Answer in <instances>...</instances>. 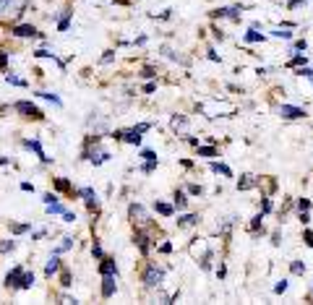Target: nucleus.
Segmentation results:
<instances>
[{
  "mask_svg": "<svg viewBox=\"0 0 313 305\" xmlns=\"http://www.w3.org/2000/svg\"><path fill=\"white\" fill-rule=\"evenodd\" d=\"M34 285V274H24V282H21V289H29V287H32Z\"/></svg>",
  "mask_w": 313,
  "mask_h": 305,
  "instance_id": "58836bf2",
  "label": "nucleus"
},
{
  "mask_svg": "<svg viewBox=\"0 0 313 305\" xmlns=\"http://www.w3.org/2000/svg\"><path fill=\"white\" fill-rule=\"evenodd\" d=\"M217 277H219V279H225V277H227V266H225V264H219V269H217Z\"/></svg>",
  "mask_w": 313,
  "mask_h": 305,
  "instance_id": "49530a36",
  "label": "nucleus"
},
{
  "mask_svg": "<svg viewBox=\"0 0 313 305\" xmlns=\"http://www.w3.org/2000/svg\"><path fill=\"white\" fill-rule=\"evenodd\" d=\"M3 3H8V0H0V5H3Z\"/></svg>",
  "mask_w": 313,
  "mask_h": 305,
  "instance_id": "6e6d98bb",
  "label": "nucleus"
},
{
  "mask_svg": "<svg viewBox=\"0 0 313 305\" xmlns=\"http://www.w3.org/2000/svg\"><path fill=\"white\" fill-rule=\"evenodd\" d=\"M133 243H136V245H139V250H141L144 256L149 253V238H146V235H144V232H136V235H133Z\"/></svg>",
  "mask_w": 313,
  "mask_h": 305,
  "instance_id": "2eb2a0df",
  "label": "nucleus"
},
{
  "mask_svg": "<svg viewBox=\"0 0 313 305\" xmlns=\"http://www.w3.org/2000/svg\"><path fill=\"white\" fill-rule=\"evenodd\" d=\"M290 68H300V65H308V55L305 52H292V58L287 60Z\"/></svg>",
  "mask_w": 313,
  "mask_h": 305,
  "instance_id": "ddd939ff",
  "label": "nucleus"
},
{
  "mask_svg": "<svg viewBox=\"0 0 313 305\" xmlns=\"http://www.w3.org/2000/svg\"><path fill=\"white\" fill-rule=\"evenodd\" d=\"M186 206H188V196L183 193V190H175V209H178V211H183Z\"/></svg>",
  "mask_w": 313,
  "mask_h": 305,
  "instance_id": "412c9836",
  "label": "nucleus"
},
{
  "mask_svg": "<svg viewBox=\"0 0 313 305\" xmlns=\"http://www.w3.org/2000/svg\"><path fill=\"white\" fill-rule=\"evenodd\" d=\"M154 209H157L162 217H172V214H175V206H170V203H165V201H157Z\"/></svg>",
  "mask_w": 313,
  "mask_h": 305,
  "instance_id": "aec40b11",
  "label": "nucleus"
},
{
  "mask_svg": "<svg viewBox=\"0 0 313 305\" xmlns=\"http://www.w3.org/2000/svg\"><path fill=\"white\" fill-rule=\"evenodd\" d=\"M79 193L86 198V206H89V209H97V196H94V190H91V188H81Z\"/></svg>",
  "mask_w": 313,
  "mask_h": 305,
  "instance_id": "f3484780",
  "label": "nucleus"
},
{
  "mask_svg": "<svg viewBox=\"0 0 313 305\" xmlns=\"http://www.w3.org/2000/svg\"><path fill=\"white\" fill-rule=\"evenodd\" d=\"M297 219H300L303 227H308L311 224V211H297Z\"/></svg>",
  "mask_w": 313,
  "mask_h": 305,
  "instance_id": "4c0bfd02",
  "label": "nucleus"
},
{
  "mask_svg": "<svg viewBox=\"0 0 313 305\" xmlns=\"http://www.w3.org/2000/svg\"><path fill=\"white\" fill-rule=\"evenodd\" d=\"M146 131H149V123H141L136 128H128V131H118L115 139L125 141V143H136V146H139V143H141V133H146Z\"/></svg>",
  "mask_w": 313,
  "mask_h": 305,
  "instance_id": "f257e3e1",
  "label": "nucleus"
},
{
  "mask_svg": "<svg viewBox=\"0 0 313 305\" xmlns=\"http://www.w3.org/2000/svg\"><path fill=\"white\" fill-rule=\"evenodd\" d=\"M47 211H50V214H65L63 203H58V201H52V203H47Z\"/></svg>",
  "mask_w": 313,
  "mask_h": 305,
  "instance_id": "c756f323",
  "label": "nucleus"
},
{
  "mask_svg": "<svg viewBox=\"0 0 313 305\" xmlns=\"http://www.w3.org/2000/svg\"><path fill=\"white\" fill-rule=\"evenodd\" d=\"M71 245H73V240H71V238H63V243H60V245L55 248V253H65V250L71 248Z\"/></svg>",
  "mask_w": 313,
  "mask_h": 305,
  "instance_id": "c9c22d12",
  "label": "nucleus"
},
{
  "mask_svg": "<svg viewBox=\"0 0 313 305\" xmlns=\"http://www.w3.org/2000/svg\"><path fill=\"white\" fill-rule=\"evenodd\" d=\"M29 230V224H11V232L13 235H21V232H26Z\"/></svg>",
  "mask_w": 313,
  "mask_h": 305,
  "instance_id": "a19ab883",
  "label": "nucleus"
},
{
  "mask_svg": "<svg viewBox=\"0 0 313 305\" xmlns=\"http://www.w3.org/2000/svg\"><path fill=\"white\" fill-rule=\"evenodd\" d=\"M63 287H71V274H68V271L63 274Z\"/></svg>",
  "mask_w": 313,
  "mask_h": 305,
  "instance_id": "3c124183",
  "label": "nucleus"
},
{
  "mask_svg": "<svg viewBox=\"0 0 313 305\" xmlns=\"http://www.w3.org/2000/svg\"><path fill=\"white\" fill-rule=\"evenodd\" d=\"M91 253H94V258H102V245L94 240V245H91Z\"/></svg>",
  "mask_w": 313,
  "mask_h": 305,
  "instance_id": "c03bdc74",
  "label": "nucleus"
},
{
  "mask_svg": "<svg viewBox=\"0 0 313 305\" xmlns=\"http://www.w3.org/2000/svg\"><path fill=\"white\" fill-rule=\"evenodd\" d=\"M40 97H42V99H50L52 104H63V102H60V97H58V94H50V91H40Z\"/></svg>",
  "mask_w": 313,
  "mask_h": 305,
  "instance_id": "e433bc0d",
  "label": "nucleus"
},
{
  "mask_svg": "<svg viewBox=\"0 0 313 305\" xmlns=\"http://www.w3.org/2000/svg\"><path fill=\"white\" fill-rule=\"evenodd\" d=\"M58 271H60V258L52 256L47 261V266H44V277H52V274H58Z\"/></svg>",
  "mask_w": 313,
  "mask_h": 305,
  "instance_id": "dca6fc26",
  "label": "nucleus"
},
{
  "mask_svg": "<svg viewBox=\"0 0 313 305\" xmlns=\"http://www.w3.org/2000/svg\"><path fill=\"white\" fill-rule=\"evenodd\" d=\"M5 63H8V55L3 52V55H0V68H5Z\"/></svg>",
  "mask_w": 313,
  "mask_h": 305,
  "instance_id": "864d4df0",
  "label": "nucleus"
},
{
  "mask_svg": "<svg viewBox=\"0 0 313 305\" xmlns=\"http://www.w3.org/2000/svg\"><path fill=\"white\" fill-rule=\"evenodd\" d=\"M141 159H144V162H146V159H157V154H154L151 149H144V151H141Z\"/></svg>",
  "mask_w": 313,
  "mask_h": 305,
  "instance_id": "37998d69",
  "label": "nucleus"
},
{
  "mask_svg": "<svg viewBox=\"0 0 313 305\" xmlns=\"http://www.w3.org/2000/svg\"><path fill=\"white\" fill-rule=\"evenodd\" d=\"M13 34L16 37H37V29L32 24H21V26H13Z\"/></svg>",
  "mask_w": 313,
  "mask_h": 305,
  "instance_id": "4468645a",
  "label": "nucleus"
},
{
  "mask_svg": "<svg viewBox=\"0 0 313 305\" xmlns=\"http://www.w3.org/2000/svg\"><path fill=\"white\" fill-rule=\"evenodd\" d=\"M24 269L21 266H16L13 271H8V277H5V287H16V289H21V282H24Z\"/></svg>",
  "mask_w": 313,
  "mask_h": 305,
  "instance_id": "423d86ee",
  "label": "nucleus"
},
{
  "mask_svg": "<svg viewBox=\"0 0 313 305\" xmlns=\"http://www.w3.org/2000/svg\"><path fill=\"white\" fill-rule=\"evenodd\" d=\"M193 224H198V214H186L178 219V227H193Z\"/></svg>",
  "mask_w": 313,
  "mask_h": 305,
  "instance_id": "5701e85b",
  "label": "nucleus"
},
{
  "mask_svg": "<svg viewBox=\"0 0 313 305\" xmlns=\"http://www.w3.org/2000/svg\"><path fill=\"white\" fill-rule=\"evenodd\" d=\"M311 295H313V289H311Z\"/></svg>",
  "mask_w": 313,
  "mask_h": 305,
  "instance_id": "4d7b16f0",
  "label": "nucleus"
},
{
  "mask_svg": "<svg viewBox=\"0 0 313 305\" xmlns=\"http://www.w3.org/2000/svg\"><path fill=\"white\" fill-rule=\"evenodd\" d=\"M305 50H308V42L305 40H295L292 42V52H305Z\"/></svg>",
  "mask_w": 313,
  "mask_h": 305,
  "instance_id": "f704fd0d",
  "label": "nucleus"
},
{
  "mask_svg": "<svg viewBox=\"0 0 313 305\" xmlns=\"http://www.w3.org/2000/svg\"><path fill=\"white\" fill-rule=\"evenodd\" d=\"M24 146H26V149H32L34 154H37V157L42 159V162H47V159H50V157H47V154H44V151H42V146H40V141H26Z\"/></svg>",
  "mask_w": 313,
  "mask_h": 305,
  "instance_id": "6ab92c4d",
  "label": "nucleus"
},
{
  "mask_svg": "<svg viewBox=\"0 0 313 305\" xmlns=\"http://www.w3.org/2000/svg\"><path fill=\"white\" fill-rule=\"evenodd\" d=\"M99 274H102V277H107V274H118L115 258H102V264H99Z\"/></svg>",
  "mask_w": 313,
  "mask_h": 305,
  "instance_id": "f8f14e48",
  "label": "nucleus"
},
{
  "mask_svg": "<svg viewBox=\"0 0 313 305\" xmlns=\"http://www.w3.org/2000/svg\"><path fill=\"white\" fill-rule=\"evenodd\" d=\"M115 295V274L102 277V297H112Z\"/></svg>",
  "mask_w": 313,
  "mask_h": 305,
  "instance_id": "0eeeda50",
  "label": "nucleus"
},
{
  "mask_svg": "<svg viewBox=\"0 0 313 305\" xmlns=\"http://www.w3.org/2000/svg\"><path fill=\"white\" fill-rule=\"evenodd\" d=\"M305 5V0H287V8H300Z\"/></svg>",
  "mask_w": 313,
  "mask_h": 305,
  "instance_id": "a18cd8bd",
  "label": "nucleus"
},
{
  "mask_svg": "<svg viewBox=\"0 0 313 305\" xmlns=\"http://www.w3.org/2000/svg\"><path fill=\"white\" fill-rule=\"evenodd\" d=\"M159 250H162V253H170V250H172V243H162V245H159Z\"/></svg>",
  "mask_w": 313,
  "mask_h": 305,
  "instance_id": "de8ad7c7",
  "label": "nucleus"
},
{
  "mask_svg": "<svg viewBox=\"0 0 313 305\" xmlns=\"http://www.w3.org/2000/svg\"><path fill=\"white\" fill-rule=\"evenodd\" d=\"M5 162H8V157H0V167H3Z\"/></svg>",
  "mask_w": 313,
  "mask_h": 305,
  "instance_id": "5fc2aeb1",
  "label": "nucleus"
},
{
  "mask_svg": "<svg viewBox=\"0 0 313 305\" xmlns=\"http://www.w3.org/2000/svg\"><path fill=\"white\" fill-rule=\"evenodd\" d=\"M131 217H133V222H139V224H146L149 219H146V211H144V206H139V203H131Z\"/></svg>",
  "mask_w": 313,
  "mask_h": 305,
  "instance_id": "9d476101",
  "label": "nucleus"
},
{
  "mask_svg": "<svg viewBox=\"0 0 313 305\" xmlns=\"http://www.w3.org/2000/svg\"><path fill=\"white\" fill-rule=\"evenodd\" d=\"M144 285L146 287H159L162 285V279H165V271L162 269H157V266H146V271H144Z\"/></svg>",
  "mask_w": 313,
  "mask_h": 305,
  "instance_id": "7ed1b4c3",
  "label": "nucleus"
},
{
  "mask_svg": "<svg viewBox=\"0 0 313 305\" xmlns=\"http://www.w3.org/2000/svg\"><path fill=\"white\" fill-rule=\"evenodd\" d=\"M5 81H8V83H13V86H26V81H24V79H19V76H13V73H8V76H5Z\"/></svg>",
  "mask_w": 313,
  "mask_h": 305,
  "instance_id": "72a5a7b5",
  "label": "nucleus"
},
{
  "mask_svg": "<svg viewBox=\"0 0 313 305\" xmlns=\"http://www.w3.org/2000/svg\"><path fill=\"white\" fill-rule=\"evenodd\" d=\"M209 60H214V63H219V60H222V58H219L214 50H209Z\"/></svg>",
  "mask_w": 313,
  "mask_h": 305,
  "instance_id": "603ef678",
  "label": "nucleus"
},
{
  "mask_svg": "<svg viewBox=\"0 0 313 305\" xmlns=\"http://www.w3.org/2000/svg\"><path fill=\"white\" fill-rule=\"evenodd\" d=\"M188 193H190V196H201V193H204V188L193 183V185H188Z\"/></svg>",
  "mask_w": 313,
  "mask_h": 305,
  "instance_id": "79ce46f5",
  "label": "nucleus"
},
{
  "mask_svg": "<svg viewBox=\"0 0 313 305\" xmlns=\"http://www.w3.org/2000/svg\"><path fill=\"white\" fill-rule=\"evenodd\" d=\"M264 217H266V214H256L253 219H250V232H258V230H264Z\"/></svg>",
  "mask_w": 313,
  "mask_h": 305,
  "instance_id": "b1692460",
  "label": "nucleus"
},
{
  "mask_svg": "<svg viewBox=\"0 0 313 305\" xmlns=\"http://www.w3.org/2000/svg\"><path fill=\"white\" fill-rule=\"evenodd\" d=\"M63 219H65V222H76V214H73V211H65Z\"/></svg>",
  "mask_w": 313,
  "mask_h": 305,
  "instance_id": "09e8293b",
  "label": "nucleus"
},
{
  "mask_svg": "<svg viewBox=\"0 0 313 305\" xmlns=\"http://www.w3.org/2000/svg\"><path fill=\"white\" fill-rule=\"evenodd\" d=\"M240 13H243L240 5H232V8H214L209 16L211 19H232V21H240Z\"/></svg>",
  "mask_w": 313,
  "mask_h": 305,
  "instance_id": "39448f33",
  "label": "nucleus"
},
{
  "mask_svg": "<svg viewBox=\"0 0 313 305\" xmlns=\"http://www.w3.org/2000/svg\"><path fill=\"white\" fill-rule=\"evenodd\" d=\"M271 209H274L271 198H269V196H264V198H261V214H271Z\"/></svg>",
  "mask_w": 313,
  "mask_h": 305,
  "instance_id": "cd10ccee",
  "label": "nucleus"
},
{
  "mask_svg": "<svg viewBox=\"0 0 313 305\" xmlns=\"http://www.w3.org/2000/svg\"><path fill=\"white\" fill-rule=\"evenodd\" d=\"M305 269H308V266H305V261H300V258H297V261H290V274H295V277H303Z\"/></svg>",
  "mask_w": 313,
  "mask_h": 305,
  "instance_id": "a211bd4d",
  "label": "nucleus"
},
{
  "mask_svg": "<svg viewBox=\"0 0 313 305\" xmlns=\"http://www.w3.org/2000/svg\"><path fill=\"white\" fill-rule=\"evenodd\" d=\"M186 125H188V120L183 118V115H175L172 118V128H175V131H186Z\"/></svg>",
  "mask_w": 313,
  "mask_h": 305,
  "instance_id": "bb28decb",
  "label": "nucleus"
},
{
  "mask_svg": "<svg viewBox=\"0 0 313 305\" xmlns=\"http://www.w3.org/2000/svg\"><path fill=\"white\" fill-rule=\"evenodd\" d=\"M209 170L217 172V175H225V178H232V170H230V167H227L225 162H217V159H211V162H209Z\"/></svg>",
  "mask_w": 313,
  "mask_h": 305,
  "instance_id": "9b49d317",
  "label": "nucleus"
},
{
  "mask_svg": "<svg viewBox=\"0 0 313 305\" xmlns=\"http://www.w3.org/2000/svg\"><path fill=\"white\" fill-rule=\"evenodd\" d=\"M13 248H16V243H13V240H3V243H0V253H5V250H13Z\"/></svg>",
  "mask_w": 313,
  "mask_h": 305,
  "instance_id": "ea45409f",
  "label": "nucleus"
},
{
  "mask_svg": "<svg viewBox=\"0 0 313 305\" xmlns=\"http://www.w3.org/2000/svg\"><path fill=\"white\" fill-rule=\"evenodd\" d=\"M303 243H305V248H313V230H308V227L303 230Z\"/></svg>",
  "mask_w": 313,
  "mask_h": 305,
  "instance_id": "473e14b6",
  "label": "nucleus"
},
{
  "mask_svg": "<svg viewBox=\"0 0 313 305\" xmlns=\"http://www.w3.org/2000/svg\"><path fill=\"white\" fill-rule=\"evenodd\" d=\"M55 185H58L60 190H68V188H71V185H68V183H65V180H55Z\"/></svg>",
  "mask_w": 313,
  "mask_h": 305,
  "instance_id": "8fccbe9b",
  "label": "nucleus"
},
{
  "mask_svg": "<svg viewBox=\"0 0 313 305\" xmlns=\"http://www.w3.org/2000/svg\"><path fill=\"white\" fill-rule=\"evenodd\" d=\"M68 19H71V11H63V16H60V21H58L60 32H65V29H68Z\"/></svg>",
  "mask_w": 313,
  "mask_h": 305,
  "instance_id": "2f4dec72",
  "label": "nucleus"
},
{
  "mask_svg": "<svg viewBox=\"0 0 313 305\" xmlns=\"http://www.w3.org/2000/svg\"><path fill=\"white\" fill-rule=\"evenodd\" d=\"M271 37H277V40H292V32H285L282 26L271 29Z\"/></svg>",
  "mask_w": 313,
  "mask_h": 305,
  "instance_id": "a878e982",
  "label": "nucleus"
},
{
  "mask_svg": "<svg viewBox=\"0 0 313 305\" xmlns=\"http://www.w3.org/2000/svg\"><path fill=\"white\" fill-rule=\"evenodd\" d=\"M295 206H297V211H311V206H313V198H297V201H295Z\"/></svg>",
  "mask_w": 313,
  "mask_h": 305,
  "instance_id": "393cba45",
  "label": "nucleus"
},
{
  "mask_svg": "<svg viewBox=\"0 0 313 305\" xmlns=\"http://www.w3.org/2000/svg\"><path fill=\"white\" fill-rule=\"evenodd\" d=\"M258 180L256 175H240V180H238V190H250V188H256L258 185Z\"/></svg>",
  "mask_w": 313,
  "mask_h": 305,
  "instance_id": "1a4fd4ad",
  "label": "nucleus"
},
{
  "mask_svg": "<svg viewBox=\"0 0 313 305\" xmlns=\"http://www.w3.org/2000/svg\"><path fill=\"white\" fill-rule=\"evenodd\" d=\"M287 287H290V279H279L277 285H274V295H282V292H287Z\"/></svg>",
  "mask_w": 313,
  "mask_h": 305,
  "instance_id": "c85d7f7f",
  "label": "nucleus"
},
{
  "mask_svg": "<svg viewBox=\"0 0 313 305\" xmlns=\"http://www.w3.org/2000/svg\"><path fill=\"white\" fill-rule=\"evenodd\" d=\"M277 112H279L282 120H305V118H308V110L297 107V104H279Z\"/></svg>",
  "mask_w": 313,
  "mask_h": 305,
  "instance_id": "f03ea898",
  "label": "nucleus"
},
{
  "mask_svg": "<svg viewBox=\"0 0 313 305\" xmlns=\"http://www.w3.org/2000/svg\"><path fill=\"white\" fill-rule=\"evenodd\" d=\"M196 154L211 159V157H217V149H214V146H201V143H198V146H196Z\"/></svg>",
  "mask_w": 313,
  "mask_h": 305,
  "instance_id": "4be33fe9",
  "label": "nucleus"
},
{
  "mask_svg": "<svg viewBox=\"0 0 313 305\" xmlns=\"http://www.w3.org/2000/svg\"><path fill=\"white\" fill-rule=\"evenodd\" d=\"M13 110L21 112V115H26V118H34V120H42L44 118L42 110L37 107V104H32V102H16V104H13Z\"/></svg>",
  "mask_w": 313,
  "mask_h": 305,
  "instance_id": "20e7f679",
  "label": "nucleus"
},
{
  "mask_svg": "<svg viewBox=\"0 0 313 305\" xmlns=\"http://www.w3.org/2000/svg\"><path fill=\"white\" fill-rule=\"evenodd\" d=\"M154 170H157V159H146V162L141 164V172H146V175L154 172Z\"/></svg>",
  "mask_w": 313,
  "mask_h": 305,
  "instance_id": "7c9ffc66",
  "label": "nucleus"
},
{
  "mask_svg": "<svg viewBox=\"0 0 313 305\" xmlns=\"http://www.w3.org/2000/svg\"><path fill=\"white\" fill-rule=\"evenodd\" d=\"M243 40H246L248 44H258V42H264V40H266V34L258 32V26H250L248 32L243 34Z\"/></svg>",
  "mask_w": 313,
  "mask_h": 305,
  "instance_id": "6e6552de",
  "label": "nucleus"
}]
</instances>
